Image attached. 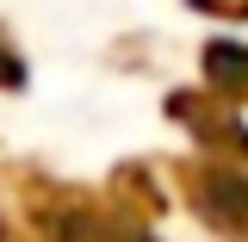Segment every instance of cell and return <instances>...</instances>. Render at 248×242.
Segmentation results:
<instances>
[{"label":"cell","instance_id":"6da1fadb","mask_svg":"<svg viewBox=\"0 0 248 242\" xmlns=\"http://www.w3.org/2000/svg\"><path fill=\"white\" fill-rule=\"evenodd\" d=\"M0 81H25V68L13 62V50H6V44H0Z\"/></svg>","mask_w":248,"mask_h":242}]
</instances>
